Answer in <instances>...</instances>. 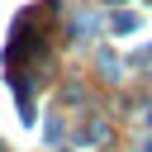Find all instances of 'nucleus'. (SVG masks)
Returning <instances> with one entry per match:
<instances>
[{
    "instance_id": "f257e3e1",
    "label": "nucleus",
    "mask_w": 152,
    "mask_h": 152,
    "mask_svg": "<svg viewBox=\"0 0 152 152\" xmlns=\"http://www.w3.org/2000/svg\"><path fill=\"white\" fill-rule=\"evenodd\" d=\"M138 152H152V142H142V147H138Z\"/></svg>"
}]
</instances>
